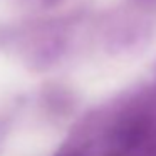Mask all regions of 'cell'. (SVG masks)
Wrapping results in <instances>:
<instances>
[]
</instances>
